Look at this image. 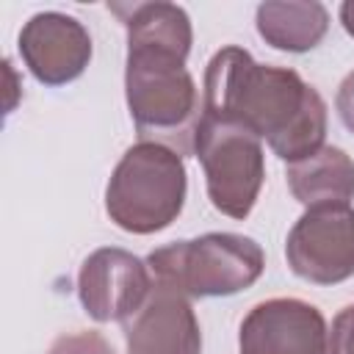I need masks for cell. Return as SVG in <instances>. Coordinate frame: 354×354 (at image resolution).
<instances>
[{"mask_svg":"<svg viewBox=\"0 0 354 354\" xmlns=\"http://www.w3.org/2000/svg\"><path fill=\"white\" fill-rule=\"evenodd\" d=\"M202 113L243 124L288 163L324 147L326 102L296 69L257 64L243 47H221L205 69Z\"/></svg>","mask_w":354,"mask_h":354,"instance_id":"1","label":"cell"},{"mask_svg":"<svg viewBox=\"0 0 354 354\" xmlns=\"http://www.w3.org/2000/svg\"><path fill=\"white\" fill-rule=\"evenodd\" d=\"M185 53L127 41L124 97L141 141L174 149L180 158L194 152L202 100Z\"/></svg>","mask_w":354,"mask_h":354,"instance_id":"2","label":"cell"},{"mask_svg":"<svg viewBox=\"0 0 354 354\" xmlns=\"http://www.w3.org/2000/svg\"><path fill=\"white\" fill-rule=\"evenodd\" d=\"M188 174L183 158L155 141H138L116 163L108 188L105 210L111 221L133 235L166 230L185 205Z\"/></svg>","mask_w":354,"mask_h":354,"instance_id":"3","label":"cell"},{"mask_svg":"<svg viewBox=\"0 0 354 354\" xmlns=\"http://www.w3.org/2000/svg\"><path fill=\"white\" fill-rule=\"evenodd\" d=\"M147 266L155 282L188 299H213L252 288L266 268V254L249 235L205 232L194 241H174L149 252Z\"/></svg>","mask_w":354,"mask_h":354,"instance_id":"4","label":"cell"},{"mask_svg":"<svg viewBox=\"0 0 354 354\" xmlns=\"http://www.w3.org/2000/svg\"><path fill=\"white\" fill-rule=\"evenodd\" d=\"M194 155L202 163L210 205L230 218H246L266 180L263 141L238 122L202 113Z\"/></svg>","mask_w":354,"mask_h":354,"instance_id":"5","label":"cell"},{"mask_svg":"<svg viewBox=\"0 0 354 354\" xmlns=\"http://www.w3.org/2000/svg\"><path fill=\"white\" fill-rule=\"evenodd\" d=\"M288 266L313 285H337L354 277V207H307L288 232Z\"/></svg>","mask_w":354,"mask_h":354,"instance_id":"6","label":"cell"},{"mask_svg":"<svg viewBox=\"0 0 354 354\" xmlns=\"http://www.w3.org/2000/svg\"><path fill=\"white\" fill-rule=\"evenodd\" d=\"M152 277L149 266L127 249L102 246L94 249L77 274V296L83 310L105 321H127L149 296Z\"/></svg>","mask_w":354,"mask_h":354,"instance_id":"7","label":"cell"},{"mask_svg":"<svg viewBox=\"0 0 354 354\" xmlns=\"http://www.w3.org/2000/svg\"><path fill=\"white\" fill-rule=\"evenodd\" d=\"M329 329L321 310L301 299H268L241 321V354H326Z\"/></svg>","mask_w":354,"mask_h":354,"instance_id":"8","label":"cell"},{"mask_svg":"<svg viewBox=\"0 0 354 354\" xmlns=\"http://www.w3.org/2000/svg\"><path fill=\"white\" fill-rule=\"evenodd\" d=\"M19 55L28 72L44 86L77 80L91 61L86 25L61 11H39L19 30Z\"/></svg>","mask_w":354,"mask_h":354,"instance_id":"9","label":"cell"},{"mask_svg":"<svg viewBox=\"0 0 354 354\" xmlns=\"http://www.w3.org/2000/svg\"><path fill=\"white\" fill-rule=\"evenodd\" d=\"M127 354H202V332L185 293L152 282L147 301L122 321Z\"/></svg>","mask_w":354,"mask_h":354,"instance_id":"10","label":"cell"},{"mask_svg":"<svg viewBox=\"0 0 354 354\" xmlns=\"http://www.w3.org/2000/svg\"><path fill=\"white\" fill-rule=\"evenodd\" d=\"M288 188L304 207L348 205L354 199V160L340 147H321L288 166Z\"/></svg>","mask_w":354,"mask_h":354,"instance_id":"11","label":"cell"},{"mask_svg":"<svg viewBox=\"0 0 354 354\" xmlns=\"http://www.w3.org/2000/svg\"><path fill=\"white\" fill-rule=\"evenodd\" d=\"M257 33L266 44L285 53H307L321 44L329 28V11L324 3H260Z\"/></svg>","mask_w":354,"mask_h":354,"instance_id":"12","label":"cell"},{"mask_svg":"<svg viewBox=\"0 0 354 354\" xmlns=\"http://www.w3.org/2000/svg\"><path fill=\"white\" fill-rule=\"evenodd\" d=\"M47 354H116L100 332H72L53 340Z\"/></svg>","mask_w":354,"mask_h":354,"instance_id":"13","label":"cell"},{"mask_svg":"<svg viewBox=\"0 0 354 354\" xmlns=\"http://www.w3.org/2000/svg\"><path fill=\"white\" fill-rule=\"evenodd\" d=\"M326 354H354V304L343 307L332 318Z\"/></svg>","mask_w":354,"mask_h":354,"instance_id":"14","label":"cell"},{"mask_svg":"<svg viewBox=\"0 0 354 354\" xmlns=\"http://www.w3.org/2000/svg\"><path fill=\"white\" fill-rule=\"evenodd\" d=\"M335 108H337V116H340V122L346 124V130L354 133V72H348V75L343 77V83L337 86Z\"/></svg>","mask_w":354,"mask_h":354,"instance_id":"15","label":"cell"},{"mask_svg":"<svg viewBox=\"0 0 354 354\" xmlns=\"http://www.w3.org/2000/svg\"><path fill=\"white\" fill-rule=\"evenodd\" d=\"M340 22H343V28H346V33L348 36H354V0H346V3H340Z\"/></svg>","mask_w":354,"mask_h":354,"instance_id":"16","label":"cell"}]
</instances>
